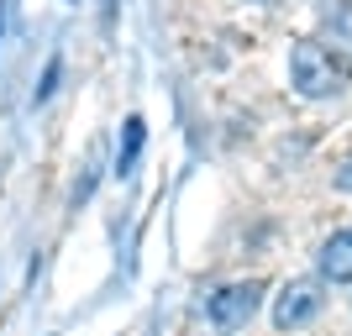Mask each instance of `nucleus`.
<instances>
[{
  "label": "nucleus",
  "mask_w": 352,
  "mask_h": 336,
  "mask_svg": "<svg viewBox=\"0 0 352 336\" xmlns=\"http://www.w3.org/2000/svg\"><path fill=\"white\" fill-rule=\"evenodd\" d=\"M289 85L300 100H331L347 85V63L337 47H326L321 37H300L289 47Z\"/></svg>",
  "instance_id": "nucleus-1"
},
{
  "label": "nucleus",
  "mask_w": 352,
  "mask_h": 336,
  "mask_svg": "<svg viewBox=\"0 0 352 336\" xmlns=\"http://www.w3.org/2000/svg\"><path fill=\"white\" fill-rule=\"evenodd\" d=\"M258 305H263V284H258V278H242V284H226V289L206 294L200 315H206V326L216 336H236L258 315Z\"/></svg>",
  "instance_id": "nucleus-2"
},
{
  "label": "nucleus",
  "mask_w": 352,
  "mask_h": 336,
  "mask_svg": "<svg viewBox=\"0 0 352 336\" xmlns=\"http://www.w3.org/2000/svg\"><path fill=\"white\" fill-rule=\"evenodd\" d=\"M326 310V289L321 278H289L279 289V300H274V331H300V326H310L316 315Z\"/></svg>",
  "instance_id": "nucleus-3"
},
{
  "label": "nucleus",
  "mask_w": 352,
  "mask_h": 336,
  "mask_svg": "<svg viewBox=\"0 0 352 336\" xmlns=\"http://www.w3.org/2000/svg\"><path fill=\"white\" fill-rule=\"evenodd\" d=\"M316 273H321V284H352V226L331 232L316 247Z\"/></svg>",
  "instance_id": "nucleus-4"
},
{
  "label": "nucleus",
  "mask_w": 352,
  "mask_h": 336,
  "mask_svg": "<svg viewBox=\"0 0 352 336\" xmlns=\"http://www.w3.org/2000/svg\"><path fill=\"white\" fill-rule=\"evenodd\" d=\"M142 142H147L142 116H126V132H121V147H116V179H126V174L137 168V153H142Z\"/></svg>",
  "instance_id": "nucleus-5"
},
{
  "label": "nucleus",
  "mask_w": 352,
  "mask_h": 336,
  "mask_svg": "<svg viewBox=\"0 0 352 336\" xmlns=\"http://www.w3.org/2000/svg\"><path fill=\"white\" fill-rule=\"evenodd\" d=\"M321 21L331 27V43H337V37H347V43H352V0H326Z\"/></svg>",
  "instance_id": "nucleus-6"
},
{
  "label": "nucleus",
  "mask_w": 352,
  "mask_h": 336,
  "mask_svg": "<svg viewBox=\"0 0 352 336\" xmlns=\"http://www.w3.org/2000/svg\"><path fill=\"white\" fill-rule=\"evenodd\" d=\"M337 190H347V194H352V158L337 168Z\"/></svg>",
  "instance_id": "nucleus-7"
}]
</instances>
